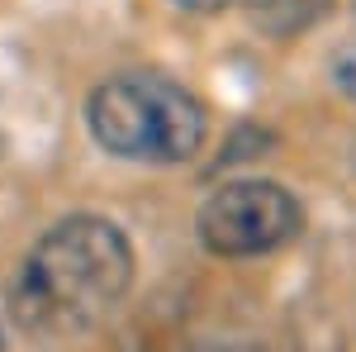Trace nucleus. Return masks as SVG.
Segmentation results:
<instances>
[{"label": "nucleus", "instance_id": "f257e3e1", "mask_svg": "<svg viewBox=\"0 0 356 352\" xmlns=\"http://www.w3.org/2000/svg\"><path fill=\"white\" fill-rule=\"evenodd\" d=\"M134 286V247L100 215L53 224L15 271V319L38 338H81Z\"/></svg>", "mask_w": 356, "mask_h": 352}, {"label": "nucleus", "instance_id": "f03ea898", "mask_svg": "<svg viewBox=\"0 0 356 352\" xmlns=\"http://www.w3.org/2000/svg\"><path fill=\"white\" fill-rule=\"evenodd\" d=\"M90 138L129 162H186L204 143V109L186 86L157 72H124L90 91Z\"/></svg>", "mask_w": 356, "mask_h": 352}, {"label": "nucleus", "instance_id": "7ed1b4c3", "mask_svg": "<svg viewBox=\"0 0 356 352\" xmlns=\"http://www.w3.org/2000/svg\"><path fill=\"white\" fill-rule=\"evenodd\" d=\"M200 243L219 257H261L304 229L300 200L275 181H228L200 205Z\"/></svg>", "mask_w": 356, "mask_h": 352}, {"label": "nucleus", "instance_id": "20e7f679", "mask_svg": "<svg viewBox=\"0 0 356 352\" xmlns=\"http://www.w3.org/2000/svg\"><path fill=\"white\" fill-rule=\"evenodd\" d=\"M328 10V0H252V20L266 33H295V29L314 24Z\"/></svg>", "mask_w": 356, "mask_h": 352}, {"label": "nucleus", "instance_id": "39448f33", "mask_svg": "<svg viewBox=\"0 0 356 352\" xmlns=\"http://www.w3.org/2000/svg\"><path fill=\"white\" fill-rule=\"evenodd\" d=\"M332 82H337V86H342V91L356 100V38H352V43H347L337 57H332Z\"/></svg>", "mask_w": 356, "mask_h": 352}, {"label": "nucleus", "instance_id": "423d86ee", "mask_svg": "<svg viewBox=\"0 0 356 352\" xmlns=\"http://www.w3.org/2000/svg\"><path fill=\"white\" fill-rule=\"evenodd\" d=\"M176 5H186V10H223V5H233V0H176Z\"/></svg>", "mask_w": 356, "mask_h": 352}]
</instances>
